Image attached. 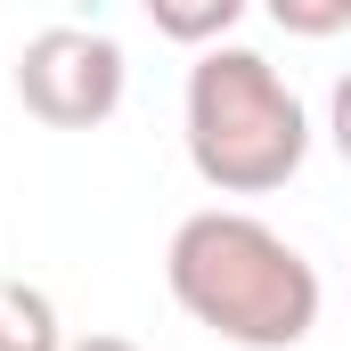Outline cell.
I'll use <instances>...</instances> for the list:
<instances>
[{"instance_id":"6da1fadb","label":"cell","mask_w":351,"mask_h":351,"mask_svg":"<svg viewBox=\"0 0 351 351\" xmlns=\"http://www.w3.org/2000/svg\"><path fill=\"white\" fill-rule=\"evenodd\" d=\"M164 278L180 311L237 351H294L319 327V269L302 262V245H286L269 221L229 204L188 213L172 229Z\"/></svg>"},{"instance_id":"8992f818","label":"cell","mask_w":351,"mask_h":351,"mask_svg":"<svg viewBox=\"0 0 351 351\" xmlns=\"http://www.w3.org/2000/svg\"><path fill=\"white\" fill-rule=\"evenodd\" d=\"M269 25L278 33H294V41H335L351 33V0H262Z\"/></svg>"},{"instance_id":"3957f363","label":"cell","mask_w":351,"mask_h":351,"mask_svg":"<svg viewBox=\"0 0 351 351\" xmlns=\"http://www.w3.org/2000/svg\"><path fill=\"white\" fill-rule=\"evenodd\" d=\"M123 82H131L123 41L114 33H90V25H41L16 49V98L49 131H98L123 106Z\"/></svg>"},{"instance_id":"277c9868","label":"cell","mask_w":351,"mask_h":351,"mask_svg":"<svg viewBox=\"0 0 351 351\" xmlns=\"http://www.w3.org/2000/svg\"><path fill=\"white\" fill-rule=\"evenodd\" d=\"M0 351H66L58 302L25 278H0Z\"/></svg>"},{"instance_id":"5b68a950","label":"cell","mask_w":351,"mask_h":351,"mask_svg":"<svg viewBox=\"0 0 351 351\" xmlns=\"http://www.w3.org/2000/svg\"><path fill=\"white\" fill-rule=\"evenodd\" d=\"M147 8V25L164 33V41H180V49H213L254 0H139Z\"/></svg>"},{"instance_id":"52a82bcc","label":"cell","mask_w":351,"mask_h":351,"mask_svg":"<svg viewBox=\"0 0 351 351\" xmlns=\"http://www.w3.org/2000/svg\"><path fill=\"white\" fill-rule=\"evenodd\" d=\"M327 139H335V156L351 164V74L335 82V98H327Z\"/></svg>"},{"instance_id":"ba28073f","label":"cell","mask_w":351,"mask_h":351,"mask_svg":"<svg viewBox=\"0 0 351 351\" xmlns=\"http://www.w3.org/2000/svg\"><path fill=\"white\" fill-rule=\"evenodd\" d=\"M66 351H139L131 335H82V343H66Z\"/></svg>"},{"instance_id":"7a4b0ae2","label":"cell","mask_w":351,"mask_h":351,"mask_svg":"<svg viewBox=\"0 0 351 351\" xmlns=\"http://www.w3.org/2000/svg\"><path fill=\"white\" fill-rule=\"evenodd\" d=\"M311 114L262 49L213 41L188 66V164L221 196H269L302 172Z\"/></svg>"}]
</instances>
